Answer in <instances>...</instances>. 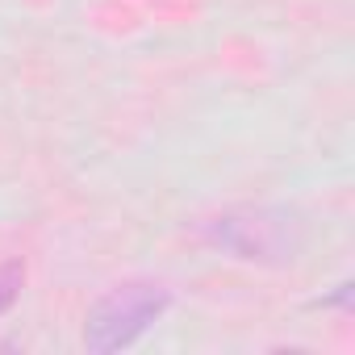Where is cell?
<instances>
[{
	"label": "cell",
	"instance_id": "6da1fadb",
	"mask_svg": "<svg viewBox=\"0 0 355 355\" xmlns=\"http://www.w3.org/2000/svg\"><path fill=\"white\" fill-rule=\"evenodd\" d=\"M171 309V293L159 280H125L113 293H105L84 326V347L96 355L134 347L163 313Z\"/></svg>",
	"mask_w": 355,
	"mask_h": 355
},
{
	"label": "cell",
	"instance_id": "7a4b0ae2",
	"mask_svg": "<svg viewBox=\"0 0 355 355\" xmlns=\"http://www.w3.org/2000/svg\"><path fill=\"white\" fill-rule=\"evenodd\" d=\"M205 243L251 259V263H284L301 251V226L284 209H226L201 226Z\"/></svg>",
	"mask_w": 355,
	"mask_h": 355
},
{
	"label": "cell",
	"instance_id": "3957f363",
	"mask_svg": "<svg viewBox=\"0 0 355 355\" xmlns=\"http://www.w3.org/2000/svg\"><path fill=\"white\" fill-rule=\"evenodd\" d=\"M21 280H26V268L21 263H0V313H9L13 301L21 297Z\"/></svg>",
	"mask_w": 355,
	"mask_h": 355
}]
</instances>
